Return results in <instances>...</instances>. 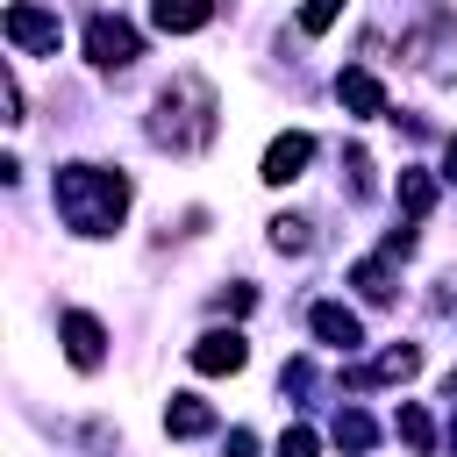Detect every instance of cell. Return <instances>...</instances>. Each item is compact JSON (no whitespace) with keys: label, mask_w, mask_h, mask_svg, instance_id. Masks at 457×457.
<instances>
[{"label":"cell","mask_w":457,"mask_h":457,"mask_svg":"<svg viewBox=\"0 0 457 457\" xmlns=\"http://www.w3.org/2000/svg\"><path fill=\"white\" fill-rule=\"evenodd\" d=\"M0 29H7V43H14V50H29V57H57V14H50V7L14 0V7L0 14Z\"/></svg>","instance_id":"cell-4"},{"label":"cell","mask_w":457,"mask_h":457,"mask_svg":"<svg viewBox=\"0 0 457 457\" xmlns=\"http://www.w3.org/2000/svg\"><path fill=\"white\" fill-rule=\"evenodd\" d=\"M400 207L421 221V214L436 207V179H428V171H400Z\"/></svg>","instance_id":"cell-15"},{"label":"cell","mask_w":457,"mask_h":457,"mask_svg":"<svg viewBox=\"0 0 457 457\" xmlns=\"http://www.w3.org/2000/svg\"><path fill=\"white\" fill-rule=\"evenodd\" d=\"M350 286H357L364 300H393V293H400V286H393V264H386V257H357V264H350Z\"/></svg>","instance_id":"cell-14"},{"label":"cell","mask_w":457,"mask_h":457,"mask_svg":"<svg viewBox=\"0 0 457 457\" xmlns=\"http://www.w3.org/2000/svg\"><path fill=\"white\" fill-rule=\"evenodd\" d=\"M150 143H157V150H179V157H193V150L214 143V86H207L200 71H179V79L157 93V107H150Z\"/></svg>","instance_id":"cell-2"},{"label":"cell","mask_w":457,"mask_h":457,"mask_svg":"<svg viewBox=\"0 0 457 457\" xmlns=\"http://www.w3.org/2000/svg\"><path fill=\"white\" fill-rule=\"evenodd\" d=\"M371 436H378V428H371V414H357V407H343V414H336V443H343L350 457H357V450H371Z\"/></svg>","instance_id":"cell-16"},{"label":"cell","mask_w":457,"mask_h":457,"mask_svg":"<svg viewBox=\"0 0 457 457\" xmlns=\"http://www.w3.org/2000/svg\"><path fill=\"white\" fill-rule=\"evenodd\" d=\"M50 200H57V214H64L71 236H114L136 193H129V171H107V164H57Z\"/></svg>","instance_id":"cell-1"},{"label":"cell","mask_w":457,"mask_h":457,"mask_svg":"<svg viewBox=\"0 0 457 457\" xmlns=\"http://www.w3.org/2000/svg\"><path fill=\"white\" fill-rule=\"evenodd\" d=\"M243 364H250L243 328H207V336L193 343V371H207V378H236Z\"/></svg>","instance_id":"cell-5"},{"label":"cell","mask_w":457,"mask_h":457,"mask_svg":"<svg viewBox=\"0 0 457 457\" xmlns=\"http://www.w3.org/2000/svg\"><path fill=\"white\" fill-rule=\"evenodd\" d=\"M64 357L79 364V371H100V357H107V328L93 321V314H64Z\"/></svg>","instance_id":"cell-7"},{"label":"cell","mask_w":457,"mask_h":457,"mask_svg":"<svg viewBox=\"0 0 457 457\" xmlns=\"http://www.w3.org/2000/svg\"><path fill=\"white\" fill-rule=\"evenodd\" d=\"M393 436L414 450V457H428L436 450V421H428V407H414V400H400V414H393Z\"/></svg>","instance_id":"cell-13"},{"label":"cell","mask_w":457,"mask_h":457,"mask_svg":"<svg viewBox=\"0 0 457 457\" xmlns=\"http://www.w3.org/2000/svg\"><path fill=\"white\" fill-rule=\"evenodd\" d=\"M343 164H350V193L364 200V193H371V157H364V150H343Z\"/></svg>","instance_id":"cell-20"},{"label":"cell","mask_w":457,"mask_h":457,"mask_svg":"<svg viewBox=\"0 0 457 457\" xmlns=\"http://www.w3.org/2000/svg\"><path fill=\"white\" fill-rule=\"evenodd\" d=\"M450 436H457V428H450Z\"/></svg>","instance_id":"cell-24"},{"label":"cell","mask_w":457,"mask_h":457,"mask_svg":"<svg viewBox=\"0 0 457 457\" xmlns=\"http://www.w3.org/2000/svg\"><path fill=\"white\" fill-rule=\"evenodd\" d=\"M214 307H221V314H250V307H257V286H228V293H214Z\"/></svg>","instance_id":"cell-21"},{"label":"cell","mask_w":457,"mask_h":457,"mask_svg":"<svg viewBox=\"0 0 457 457\" xmlns=\"http://www.w3.org/2000/svg\"><path fill=\"white\" fill-rule=\"evenodd\" d=\"M228 457H257V436L250 428H228Z\"/></svg>","instance_id":"cell-22"},{"label":"cell","mask_w":457,"mask_h":457,"mask_svg":"<svg viewBox=\"0 0 457 457\" xmlns=\"http://www.w3.org/2000/svg\"><path fill=\"white\" fill-rule=\"evenodd\" d=\"M414 371H421V350H414V343H393V350H378L371 364H357L343 386H357V393H364V386H386V378H414Z\"/></svg>","instance_id":"cell-8"},{"label":"cell","mask_w":457,"mask_h":457,"mask_svg":"<svg viewBox=\"0 0 457 457\" xmlns=\"http://www.w3.org/2000/svg\"><path fill=\"white\" fill-rule=\"evenodd\" d=\"M336 100H343L350 114H386V86H378L364 64H343V71H336Z\"/></svg>","instance_id":"cell-9"},{"label":"cell","mask_w":457,"mask_h":457,"mask_svg":"<svg viewBox=\"0 0 457 457\" xmlns=\"http://www.w3.org/2000/svg\"><path fill=\"white\" fill-rule=\"evenodd\" d=\"M443 179H450V186H457V143H450V150H443Z\"/></svg>","instance_id":"cell-23"},{"label":"cell","mask_w":457,"mask_h":457,"mask_svg":"<svg viewBox=\"0 0 457 457\" xmlns=\"http://www.w3.org/2000/svg\"><path fill=\"white\" fill-rule=\"evenodd\" d=\"M86 57H93L100 71H129V64L143 57L136 21H121V14H93V21H86Z\"/></svg>","instance_id":"cell-3"},{"label":"cell","mask_w":457,"mask_h":457,"mask_svg":"<svg viewBox=\"0 0 457 457\" xmlns=\"http://www.w3.org/2000/svg\"><path fill=\"white\" fill-rule=\"evenodd\" d=\"M307 243H314V228H307L300 214H278V221H271V250H293V257H300Z\"/></svg>","instance_id":"cell-17"},{"label":"cell","mask_w":457,"mask_h":457,"mask_svg":"<svg viewBox=\"0 0 457 457\" xmlns=\"http://www.w3.org/2000/svg\"><path fill=\"white\" fill-rule=\"evenodd\" d=\"M307 164H314V136H307V129H286V136L264 150V171H257V179H264V186H293Z\"/></svg>","instance_id":"cell-6"},{"label":"cell","mask_w":457,"mask_h":457,"mask_svg":"<svg viewBox=\"0 0 457 457\" xmlns=\"http://www.w3.org/2000/svg\"><path fill=\"white\" fill-rule=\"evenodd\" d=\"M336 14H343V0H300V29H307V36L336 29Z\"/></svg>","instance_id":"cell-18"},{"label":"cell","mask_w":457,"mask_h":457,"mask_svg":"<svg viewBox=\"0 0 457 457\" xmlns=\"http://www.w3.org/2000/svg\"><path fill=\"white\" fill-rule=\"evenodd\" d=\"M278 457H321V443H314V428H300V421H293V428L278 436Z\"/></svg>","instance_id":"cell-19"},{"label":"cell","mask_w":457,"mask_h":457,"mask_svg":"<svg viewBox=\"0 0 457 457\" xmlns=\"http://www.w3.org/2000/svg\"><path fill=\"white\" fill-rule=\"evenodd\" d=\"M307 328H314L321 343H336V350H357V343H364V321H357L343 300H321V307L307 314Z\"/></svg>","instance_id":"cell-10"},{"label":"cell","mask_w":457,"mask_h":457,"mask_svg":"<svg viewBox=\"0 0 457 457\" xmlns=\"http://www.w3.org/2000/svg\"><path fill=\"white\" fill-rule=\"evenodd\" d=\"M150 21H157L164 36H193V29L214 21V0H150Z\"/></svg>","instance_id":"cell-11"},{"label":"cell","mask_w":457,"mask_h":457,"mask_svg":"<svg viewBox=\"0 0 457 457\" xmlns=\"http://www.w3.org/2000/svg\"><path fill=\"white\" fill-rule=\"evenodd\" d=\"M214 428V407L193 400V393H171L164 400V436H207Z\"/></svg>","instance_id":"cell-12"}]
</instances>
